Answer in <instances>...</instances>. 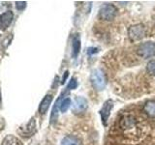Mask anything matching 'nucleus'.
Instances as JSON below:
<instances>
[{
  "label": "nucleus",
  "instance_id": "obj_1",
  "mask_svg": "<svg viewBox=\"0 0 155 145\" xmlns=\"http://www.w3.org/2000/svg\"><path fill=\"white\" fill-rule=\"evenodd\" d=\"M90 82L95 90L103 91L108 83V79L101 69H94L90 74Z\"/></svg>",
  "mask_w": 155,
  "mask_h": 145
},
{
  "label": "nucleus",
  "instance_id": "obj_2",
  "mask_svg": "<svg viewBox=\"0 0 155 145\" xmlns=\"http://www.w3.org/2000/svg\"><path fill=\"white\" fill-rule=\"evenodd\" d=\"M117 8L113 4H104L102 5L99 10V17L101 19H104L107 21H110L114 19V18L117 14Z\"/></svg>",
  "mask_w": 155,
  "mask_h": 145
},
{
  "label": "nucleus",
  "instance_id": "obj_3",
  "mask_svg": "<svg viewBox=\"0 0 155 145\" xmlns=\"http://www.w3.org/2000/svg\"><path fill=\"white\" fill-rule=\"evenodd\" d=\"M145 36V27L143 23H137L128 28V37L132 42L140 41Z\"/></svg>",
  "mask_w": 155,
  "mask_h": 145
},
{
  "label": "nucleus",
  "instance_id": "obj_4",
  "mask_svg": "<svg viewBox=\"0 0 155 145\" xmlns=\"http://www.w3.org/2000/svg\"><path fill=\"white\" fill-rule=\"evenodd\" d=\"M137 54L140 57L144 58V59L155 56V43L145 42L140 44L137 50Z\"/></svg>",
  "mask_w": 155,
  "mask_h": 145
},
{
  "label": "nucleus",
  "instance_id": "obj_5",
  "mask_svg": "<svg viewBox=\"0 0 155 145\" xmlns=\"http://www.w3.org/2000/svg\"><path fill=\"white\" fill-rule=\"evenodd\" d=\"M88 108V102L84 97H76L72 104V111L74 114L84 113Z\"/></svg>",
  "mask_w": 155,
  "mask_h": 145
},
{
  "label": "nucleus",
  "instance_id": "obj_6",
  "mask_svg": "<svg viewBox=\"0 0 155 145\" xmlns=\"http://www.w3.org/2000/svg\"><path fill=\"white\" fill-rule=\"evenodd\" d=\"M113 108H114V101L110 99L107 100L103 104V105H102V108L100 109V116H101L102 124L104 126H107V124H108Z\"/></svg>",
  "mask_w": 155,
  "mask_h": 145
},
{
  "label": "nucleus",
  "instance_id": "obj_7",
  "mask_svg": "<svg viewBox=\"0 0 155 145\" xmlns=\"http://www.w3.org/2000/svg\"><path fill=\"white\" fill-rule=\"evenodd\" d=\"M14 18V14L12 11H7L4 12L3 14H0V26L2 29H7L10 24L12 23Z\"/></svg>",
  "mask_w": 155,
  "mask_h": 145
},
{
  "label": "nucleus",
  "instance_id": "obj_8",
  "mask_svg": "<svg viewBox=\"0 0 155 145\" xmlns=\"http://www.w3.org/2000/svg\"><path fill=\"white\" fill-rule=\"evenodd\" d=\"M52 99H53L52 95H50V94L44 97V99L42 100L40 105H39V112L41 114H45L48 111V108H50V105L52 102Z\"/></svg>",
  "mask_w": 155,
  "mask_h": 145
},
{
  "label": "nucleus",
  "instance_id": "obj_9",
  "mask_svg": "<svg viewBox=\"0 0 155 145\" xmlns=\"http://www.w3.org/2000/svg\"><path fill=\"white\" fill-rule=\"evenodd\" d=\"M81 50V39L79 37V35H77L73 38L72 41V55L74 58H77L78 55H79Z\"/></svg>",
  "mask_w": 155,
  "mask_h": 145
},
{
  "label": "nucleus",
  "instance_id": "obj_10",
  "mask_svg": "<svg viewBox=\"0 0 155 145\" xmlns=\"http://www.w3.org/2000/svg\"><path fill=\"white\" fill-rule=\"evenodd\" d=\"M35 128H36V124H35V119L32 118L30 121L27 123L25 128H22V134L23 135H27V137H30L31 134L35 133ZM22 135V137H23Z\"/></svg>",
  "mask_w": 155,
  "mask_h": 145
},
{
  "label": "nucleus",
  "instance_id": "obj_11",
  "mask_svg": "<svg viewBox=\"0 0 155 145\" xmlns=\"http://www.w3.org/2000/svg\"><path fill=\"white\" fill-rule=\"evenodd\" d=\"M61 145H81V141L75 135H66L62 139Z\"/></svg>",
  "mask_w": 155,
  "mask_h": 145
},
{
  "label": "nucleus",
  "instance_id": "obj_12",
  "mask_svg": "<svg viewBox=\"0 0 155 145\" xmlns=\"http://www.w3.org/2000/svg\"><path fill=\"white\" fill-rule=\"evenodd\" d=\"M143 109L149 117H155V101H147L144 104Z\"/></svg>",
  "mask_w": 155,
  "mask_h": 145
},
{
  "label": "nucleus",
  "instance_id": "obj_13",
  "mask_svg": "<svg viewBox=\"0 0 155 145\" xmlns=\"http://www.w3.org/2000/svg\"><path fill=\"white\" fill-rule=\"evenodd\" d=\"M135 123H136V121H135L134 117H132V116H126V117H123L122 119H121L120 125L123 129H126V128L133 127V126L135 125Z\"/></svg>",
  "mask_w": 155,
  "mask_h": 145
},
{
  "label": "nucleus",
  "instance_id": "obj_14",
  "mask_svg": "<svg viewBox=\"0 0 155 145\" xmlns=\"http://www.w3.org/2000/svg\"><path fill=\"white\" fill-rule=\"evenodd\" d=\"M61 97L60 96L59 98H58V100L56 101V103H55V105L53 106V108H52V112H51V123L52 124L54 121H56L57 119V114H58V108H59V105H60V103H61Z\"/></svg>",
  "mask_w": 155,
  "mask_h": 145
},
{
  "label": "nucleus",
  "instance_id": "obj_15",
  "mask_svg": "<svg viewBox=\"0 0 155 145\" xmlns=\"http://www.w3.org/2000/svg\"><path fill=\"white\" fill-rule=\"evenodd\" d=\"M2 145H19L18 140L14 135H7L2 141Z\"/></svg>",
  "mask_w": 155,
  "mask_h": 145
},
{
  "label": "nucleus",
  "instance_id": "obj_16",
  "mask_svg": "<svg viewBox=\"0 0 155 145\" xmlns=\"http://www.w3.org/2000/svg\"><path fill=\"white\" fill-rule=\"evenodd\" d=\"M70 106H71V99L70 98L63 99L60 103V105H59V110L62 113H65L66 111L70 108Z\"/></svg>",
  "mask_w": 155,
  "mask_h": 145
},
{
  "label": "nucleus",
  "instance_id": "obj_17",
  "mask_svg": "<svg viewBox=\"0 0 155 145\" xmlns=\"http://www.w3.org/2000/svg\"><path fill=\"white\" fill-rule=\"evenodd\" d=\"M147 72L149 75L155 76V58H154V59H151L147 63Z\"/></svg>",
  "mask_w": 155,
  "mask_h": 145
},
{
  "label": "nucleus",
  "instance_id": "obj_18",
  "mask_svg": "<svg viewBox=\"0 0 155 145\" xmlns=\"http://www.w3.org/2000/svg\"><path fill=\"white\" fill-rule=\"evenodd\" d=\"M78 85H79V83H78L77 79H75V77H72V79H70V81H69V83H68V85H67V88L69 90H74V89L77 88Z\"/></svg>",
  "mask_w": 155,
  "mask_h": 145
},
{
  "label": "nucleus",
  "instance_id": "obj_19",
  "mask_svg": "<svg viewBox=\"0 0 155 145\" xmlns=\"http://www.w3.org/2000/svg\"><path fill=\"white\" fill-rule=\"evenodd\" d=\"M99 52V48H97V47H88L87 48V55H93V54H96V53H98Z\"/></svg>",
  "mask_w": 155,
  "mask_h": 145
},
{
  "label": "nucleus",
  "instance_id": "obj_20",
  "mask_svg": "<svg viewBox=\"0 0 155 145\" xmlns=\"http://www.w3.org/2000/svg\"><path fill=\"white\" fill-rule=\"evenodd\" d=\"M26 7V2L25 1H17L16 2V8L18 11H21Z\"/></svg>",
  "mask_w": 155,
  "mask_h": 145
},
{
  "label": "nucleus",
  "instance_id": "obj_21",
  "mask_svg": "<svg viewBox=\"0 0 155 145\" xmlns=\"http://www.w3.org/2000/svg\"><path fill=\"white\" fill-rule=\"evenodd\" d=\"M68 76H69V72H68V71H66V72H64V75H63L62 80H61V83H62V84H64V83H65V81H66V79H67Z\"/></svg>",
  "mask_w": 155,
  "mask_h": 145
},
{
  "label": "nucleus",
  "instance_id": "obj_22",
  "mask_svg": "<svg viewBox=\"0 0 155 145\" xmlns=\"http://www.w3.org/2000/svg\"><path fill=\"white\" fill-rule=\"evenodd\" d=\"M0 101H1V98H0Z\"/></svg>",
  "mask_w": 155,
  "mask_h": 145
}]
</instances>
